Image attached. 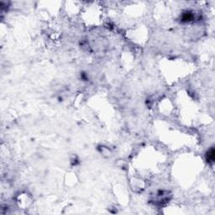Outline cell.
Segmentation results:
<instances>
[{
    "instance_id": "6da1fadb",
    "label": "cell",
    "mask_w": 215,
    "mask_h": 215,
    "mask_svg": "<svg viewBox=\"0 0 215 215\" xmlns=\"http://www.w3.org/2000/svg\"><path fill=\"white\" fill-rule=\"evenodd\" d=\"M214 149L212 147V148L208 151V153H207V161H208V163H213V162L214 161Z\"/></svg>"
}]
</instances>
